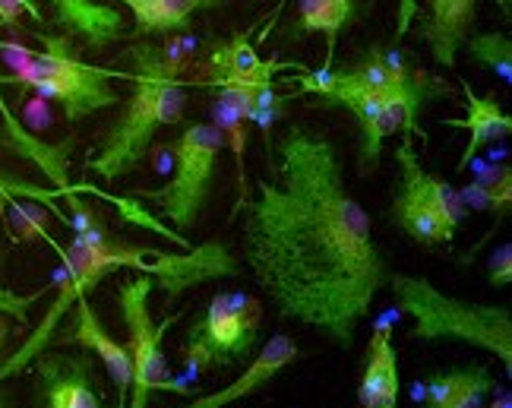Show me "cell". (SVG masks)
I'll return each mask as SVG.
<instances>
[{"instance_id":"11","label":"cell","mask_w":512,"mask_h":408,"mask_svg":"<svg viewBox=\"0 0 512 408\" xmlns=\"http://www.w3.org/2000/svg\"><path fill=\"white\" fill-rule=\"evenodd\" d=\"M73 310H76L73 326L67 329L64 336H54L51 345H83L86 352H92L98 361L105 364L108 377L117 386V399H121V408H124L127 390H130V352H127V345H121L108 333V329L102 326V320L95 317V310H92V304L86 298L76 301Z\"/></svg>"},{"instance_id":"7","label":"cell","mask_w":512,"mask_h":408,"mask_svg":"<svg viewBox=\"0 0 512 408\" xmlns=\"http://www.w3.org/2000/svg\"><path fill=\"white\" fill-rule=\"evenodd\" d=\"M155 288V279L146 272L124 279L117 285V307L127 326V352H130V390L124 408H146L152 393L159 390H177L184 386L171 383L168 371V355H165V333L174 326V317H165L162 323H155L149 314V295Z\"/></svg>"},{"instance_id":"9","label":"cell","mask_w":512,"mask_h":408,"mask_svg":"<svg viewBox=\"0 0 512 408\" xmlns=\"http://www.w3.org/2000/svg\"><path fill=\"white\" fill-rule=\"evenodd\" d=\"M282 70H301L285 61H263L260 54L253 51L247 35H234L231 42L215 45L206 57V64L200 70V86L212 89H272L275 73Z\"/></svg>"},{"instance_id":"6","label":"cell","mask_w":512,"mask_h":408,"mask_svg":"<svg viewBox=\"0 0 512 408\" xmlns=\"http://www.w3.org/2000/svg\"><path fill=\"white\" fill-rule=\"evenodd\" d=\"M225 149V136L215 124L196 121L181 130L174 143V174L165 187L130 190L133 200H146L165 216L177 231H190L200 222V212L209 200V187L219 165V152Z\"/></svg>"},{"instance_id":"27","label":"cell","mask_w":512,"mask_h":408,"mask_svg":"<svg viewBox=\"0 0 512 408\" xmlns=\"http://www.w3.org/2000/svg\"><path fill=\"white\" fill-rule=\"evenodd\" d=\"M399 4H402V13H399V35H405L408 26H411V19L418 16V4H415V0H399Z\"/></svg>"},{"instance_id":"20","label":"cell","mask_w":512,"mask_h":408,"mask_svg":"<svg viewBox=\"0 0 512 408\" xmlns=\"http://www.w3.org/2000/svg\"><path fill=\"white\" fill-rule=\"evenodd\" d=\"M490 390H494V377H490L484 364H475L465 367V371H449L433 377L424 390V399L446 408H481Z\"/></svg>"},{"instance_id":"4","label":"cell","mask_w":512,"mask_h":408,"mask_svg":"<svg viewBox=\"0 0 512 408\" xmlns=\"http://www.w3.org/2000/svg\"><path fill=\"white\" fill-rule=\"evenodd\" d=\"M389 288L405 314L415 320V329H411L415 339H452L475 345L481 352L500 358L506 374H512V310L506 304H475L452 298L433 288L427 279L402 276V272H392Z\"/></svg>"},{"instance_id":"15","label":"cell","mask_w":512,"mask_h":408,"mask_svg":"<svg viewBox=\"0 0 512 408\" xmlns=\"http://www.w3.org/2000/svg\"><path fill=\"white\" fill-rule=\"evenodd\" d=\"M475 4L478 0H427V16L421 29L437 64H456V51L465 45L471 23H475Z\"/></svg>"},{"instance_id":"16","label":"cell","mask_w":512,"mask_h":408,"mask_svg":"<svg viewBox=\"0 0 512 408\" xmlns=\"http://www.w3.org/2000/svg\"><path fill=\"white\" fill-rule=\"evenodd\" d=\"M462 92H465V118H443L446 127H459V130H468V143H465V152L459 159V171H465L471 165V159L478 155L481 146L494 143V140H503V136H509L512 130V118L500 108L497 95H475L471 92V86L462 80Z\"/></svg>"},{"instance_id":"29","label":"cell","mask_w":512,"mask_h":408,"mask_svg":"<svg viewBox=\"0 0 512 408\" xmlns=\"http://www.w3.org/2000/svg\"><path fill=\"white\" fill-rule=\"evenodd\" d=\"M7 339H10V323H7V317H4V314H0V352H4Z\"/></svg>"},{"instance_id":"14","label":"cell","mask_w":512,"mask_h":408,"mask_svg":"<svg viewBox=\"0 0 512 408\" xmlns=\"http://www.w3.org/2000/svg\"><path fill=\"white\" fill-rule=\"evenodd\" d=\"M396 162L402 168V184L408 193H415V197L430 206L433 212H440V216L452 225L459 228L468 216V209L459 197V187H452L449 181L437 178V174H427L418 162L415 155V146H411V133H402V143L396 149Z\"/></svg>"},{"instance_id":"25","label":"cell","mask_w":512,"mask_h":408,"mask_svg":"<svg viewBox=\"0 0 512 408\" xmlns=\"http://www.w3.org/2000/svg\"><path fill=\"white\" fill-rule=\"evenodd\" d=\"M487 279H490V285H497V288L512 282V244H500L494 254H490Z\"/></svg>"},{"instance_id":"19","label":"cell","mask_w":512,"mask_h":408,"mask_svg":"<svg viewBox=\"0 0 512 408\" xmlns=\"http://www.w3.org/2000/svg\"><path fill=\"white\" fill-rule=\"evenodd\" d=\"M358 23L354 0H298V23L291 35H323L326 38V67L336 57V45L345 26Z\"/></svg>"},{"instance_id":"21","label":"cell","mask_w":512,"mask_h":408,"mask_svg":"<svg viewBox=\"0 0 512 408\" xmlns=\"http://www.w3.org/2000/svg\"><path fill=\"white\" fill-rule=\"evenodd\" d=\"M389 222L399 225L408 238H415L418 244H449L456 228H452L440 212H433L430 206H424L415 193H408L405 187H399V193L392 197L389 206Z\"/></svg>"},{"instance_id":"10","label":"cell","mask_w":512,"mask_h":408,"mask_svg":"<svg viewBox=\"0 0 512 408\" xmlns=\"http://www.w3.org/2000/svg\"><path fill=\"white\" fill-rule=\"evenodd\" d=\"M29 367L38 380V408H102V399L95 393L92 364L86 355L64 358L42 352Z\"/></svg>"},{"instance_id":"2","label":"cell","mask_w":512,"mask_h":408,"mask_svg":"<svg viewBox=\"0 0 512 408\" xmlns=\"http://www.w3.org/2000/svg\"><path fill=\"white\" fill-rule=\"evenodd\" d=\"M133 70H130V99L124 111L105 133L102 146L89 152L86 171H95L98 178L117 181L130 174L146 159V149L152 136L162 127H171L184 118L187 108V80H181V70L187 64V54H177V48H133Z\"/></svg>"},{"instance_id":"17","label":"cell","mask_w":512,"mask_h":408,"mask_svg":"<svg viewBox=\"0 0 512 408\" xmlns=\"http://www.w3.org/2000/svg\"><path fill=\"white\" fill-rule=\"evenodd\" d=\"M51 4L61 29L80 35L89 48H105L124 32L121 13L105 4H89V0H51Z\"/></svg>"},{"instance_id":"5","label":"cell","mask_w":512,"mask_h":408,"mask_svg":"<svg viewBox=\"0 0 512 408\" xmlns=\"http://www.w3.org/2000/svg\"><path fill=\"white\" fill-rule=\"evenodd\" d=\"M298 95H317L332 105L348 108L361 127V152H358V174H370L380 165V149L389 136L418 133V121L408 102L396 92H380L361 83L351 70H298Z\"/></svg>"},{"instance_id":"8","label":"cell","mask_w":512,"mask_h":408,"mask_svg":"<svg viewBox=\"0 0 512 408\" xmlns=\"http://www.w3.org/2000/svg\"><path fill=\"white\" fill-rule=\"evenodd\" d=\"M263 304L247 291H219L212 295L203 317L187 329L184 361L187 371L209 374L215 367H228L253 352L260 333Z\"/></svg>"},{"instance_id":"3","label":"cell","mask_w":512,"mask_h":408,"mask_svg":"<svg viewBox=\"0 0 512 408\" xmlns=\"http://www.w3.org/2000/svg\"><path fill=\"white\" fill-rule=\"evenodd\" d=\"M42 42L45 51H32L16 42H0L4 61L10 64V73L0 76V83L32 89L42 99L57 102L64 108L67 124H76L95 111H105L121 102L111 80H127L130 73L86 64L80 54L67 48V38L42 35Z\"/></svg>"},{"instance_id":"23","label":"cell","mask_w":512,"mask_h":408,"mask_svg":"<svg viewBox=\"0 0 512 408\" xmlns=\"http://www.w3.org/2000/svg\"><path fill=\"white\" fill-rule=\"evenodd\" d=\"M468 54L475 57L481 67L490 73H497L500 80L509 86L512 83V42L506 32H481V35H468L465 38Z\"/></svg>"},{"instance_id":"1","label":"cell","mask_w":512,"mask_h":408,"mask_svg":"<svg viewBox=\"0 0 512 408\" xmlns=\"http://www.w3.org/2000/svg\"><path fill=\"white\" fill-rule=\"evenodd\" d=\"M266 162L269 178L241 206V257L282 317L348 352L392 276L370 212L345 184L339 146L320 130L291 124Z\"/></svg>"},{"instance_id":"22","label":"cell","mask_w":512,"mask_h":408,"mask_svg":"<svg viewBox=\"0 0 512 408\" xmlns=\"http://www.w3.org/2000/svg\"><path fill=\"white\" fill-rule=\"evenodd\" d=\"M459 197H462L465 209L490 212V216L500 222L512 206V168L500 165V168H490V171L478 174L475 181L459 187Z\"/></svg>"},{"instance_id":"12","label":"cell","mask_w":512,"mask_h":408,"mask_svg":"<svg viewBox=\"0 0 512 408\" xmlns=\"http://www.w3.org/2000/svg\"><path fill=\"white\" fill-rule=\"evenodd\" d=\"M301 358V348H298V342H294L288 333H275V336H269V342L260 348V355H256L250 364H247V371L234 380L231 386H225V390H219V393H209V396H203V399H193L190 405H184V408H225V405H231V402H238V399H244V396H250V393H256V390H263V386L275 377V374H282L288 364H294Z\"/></svg>"},{"instance_id":"26","label":"cell","mask_w":512,"mask_h":408,"mask_svg":"<svg viewBox=\"0 0 512 408\" xmlns=\"http://www.w3.org/2000/svg\"><path fill=\"white\" fill-rule=\"evenodd\" d=\"M23 13L35 16L38 23H42V13H38L35 0H0V23L16 26V23H19V16H23Z\"/></svg>"},{"instance_id":"28","label":"cell","mask_w":512,"mask_h":408,"mask_svg":"<svg viewBox=\"0 0 512 408\" xmlns=\"http://www.w3.org/2000/svg\"><path fill=\"white\" fill-rule=\"evenodd\" d=\"M487 408H512V393H509V390H500V393H497V399L490 402Z\"/></svg>"},{"instance_id":"24","label":"cell","mask_w":512,"mask_h":408,"mask_svg":"<svg viewBox=\"0 0 512 408\" xmlns=\"http://www.w3.org/2000/svg\"><path fill=\"white\" fill-rule=\"evenodd\" d=\"M45 298V291H32V295H16V291L0 285V314L13 317L16 323H29V307Z\"/></svg>"},{"instance_id":"30","label":"cell","mask_w":512,"mask_h":408,"mask_svg":"<svg viewBox=\"0 0 512 408\" xmlns=\"http://www.w3.org/2000/svg\"><path fill=\"white\" fill-rule=\"evenodd\" d=\"M0 408H13V405H10V399H7L4 393H0Z\"/></svg>"},{"instance_id":"13","label":"cell","mask_w":512,"mask_h":408,"mask_svg":"<svg viewBox=\"0 0 512 408\" xmlns=\"http://www.w3.org/2000/svg\"><path fill=\"white\" fill-rule=\"evenodd\" d=\"M399 393H402L399 352H396V342H392V329L380 323L367 342V361H364L361 383H358V402L361 408H399Z\"/></svg>"},{"instance_id":"18","label":"cell","mask_w":512,"mask_h":408,"mask_svg":"<svg viewBox=\"0 0 512 408\" xmlns=\"http://www.w3.org/2000/svg\"><path fill=\"white\" fill-rule=\"evenodd\" d=\"M117 4L130 7L140 35H171L187 29L193 13L225 7L228 0H117Z\"/></svg>"}]
</instances>
